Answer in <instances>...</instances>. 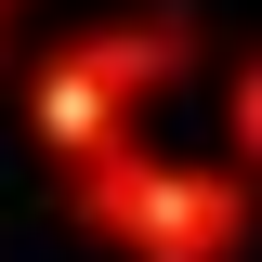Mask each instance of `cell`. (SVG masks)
<instances>
[{"label":"cell","mask_w":262,"mask_h":262,"mask_svg":"<svg viewBox=\"0 0 262 262\" xmlns=\"http://www.w3.org/2000/svg\"><path fill=\"white\" fill-rule=\"evenodd\" d=\"M53 196L105 262H249V236H262V170L249 158H184V144H144V131L66 158Z\"/></svg>","instance_id":"cell-1"},{"label":"cell","mask_w":262,"mask_h":262,"mask_svg":"<svg viewBox=\"0 0 262 262\" xmlns=\"http://www.w3.org/2000/svg\"><path fill=\"white\" fill-rule=\"evenodd\" d=\"M196 13L184 0H131V13H92V27L39 39V53H13V105H27V144L39 158H92V144H118V131H144L170 92L196 79Z\"/></svg>","instance_id":"cell-2"},{"label":"cell","mask_w":262,"mask_h":262,"mask_svg":"<svg viewBox=\"0 0 262 262\" xmlns=\"http://www.w3.org/2000/svg\"><path fill=\"white\" fill-rule=\"evenodd\" d=\"M223 158H249V170H262V39L223 66Z\"/></svg>","instance_id":"cell-3"},{"label":"cell","mask_w":262,"mask_h":262,"mask_svg":"<svg viewBox=\"0 0 262 262\" xmlns=\"http://www.w3.org/2000/svg\"><path fill=\"white\" fill-rule=\"evenodd\" d=\"M0 79H13V0H0Z\"/></svg>","instance_id":"cell-4"},{"label":"cell","mask_w":262,"mask_h":262,"mask_svg":"<svg viewBox=\"0 0 262 262\" xmlns=\"http://www.w3.org/2000/svg\"><path fill=\"white\" fill-rule=\"evenodd\" d=\"M13 13H27V0H13Z\"/></svg>","instance_id":"cell-5"}]
</instances>
